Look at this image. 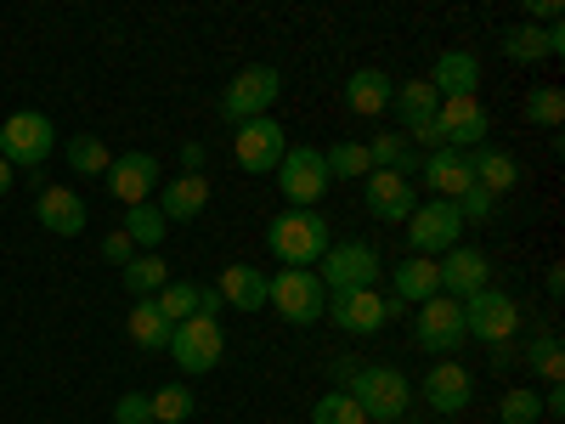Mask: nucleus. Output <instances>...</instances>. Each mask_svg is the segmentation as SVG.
<instances>
[{
    "instance_id": "nucleus-26",
    "label": "nucleus",
    "mask_w": 565,
    "mask_h": 424,
    "mask_svg": "<svg viewBox=\"0 0 565 424\" xmlns=\"http://www.w3.org/2000/svg\"><path fill=\"white\" fill-rule=\"evenodd\" d=\"M436 295H441L436 261H424V255L396 261V300H402V306H424V300H436Z\"/></svg>"
},
{
    "instance_id": "nucleus-14",
    "label": "nucleus",
    "mask_w": 565,
    "mask_h": 424,
    "mask_svg": "<svg viewBox=\"0 0 565 424\" xmlns=\"http://www.w3.org/2000/svg\"><path fill=\"white\" fill-rule=\"evenodd\" d=\"M436 125H441V141H447V148H458V153L487 148V136H492V119H487L481 97H441Z\"/></svg>"
},
{
    "instance_id": "nucleus-30",
    "label": "nucleus",
    "mask_w": 565,
    "mask_h": 424,
    "mask_svg": "<svg viewBox=\"0 0 565 424\" xmlns=\"http://www.w3.org/2000/svg\"><path fill=\"white\" fill-rule=\"evenodd\" d=\"M119 272H125V289H130L136 300H153L164 283H170V266H164L159 255H136V261L119 266Z\"/></svg>"
},
{
    "instance_id": "nucleus-1",
    "label": "nucleus",
    "mask_w": 565,
    "mask_h": 424,
    "mask_svg": "<svg viewBox=\"0 0 565 424\" xmlns=\"http://www.w3.org/2000/svg\"><path fill=\"white\" fill-rule=\"evenodd\" d=\"M328 244H334V232H328V221L317 210H282L266 221V250L282 266H317L328 255Z\"/></svg>"
},
{
    "instance_id": "nucleus-36",
    "label": "nucleus",
    "mask_w": 565,
    "mask_h": 424,
    "mask_svg": "<svg viewBox=\"0 0 565 424\" xmlns=\"http://www.w3.org/2000/svg\"><path fill=\"white\" fill-rule=\"evenodd\" d=\"M153 306L164 311V322H186V317H199V283H164V289L153 295Z\"/></svg>"
},
{
    "instance_id": "nucleus-12",
    "label": "nucleus",
    "mask_w": 565,
    "mask_h": 424,
    "mask_svg": "<svg viewBox=\"0 0 565 424\" xmlns=\"http://www.w3.org/2000/svg\"><path fill=\"white\" fill-rule=\"evenodd\" d=\"M170 357L181 362V373H210L221 357H226V335H221V322L210 317H186L170 328Z\"/></svg>"
},
{
    "instance_id": "nucleus-8",
    "label": "nucleus",
    "mask_w": 565,
    "mask_h": 424,
    "mask_svg": "<svg viewBox=\"0 0 565 424\" xmlns=\"http://www.w3.org/2000/svg\"><path fill=\"white\" fill-rule=\"evenodd\" d=\"M277 187H282V199H289V210H317V199L328 193V165H322V148H311V141H289V153H282L277 165Z\"/></svg>"
},
{
    "instance_id": "nucleus-50",
    "label": "nucleus",
    "mask_w": 565,
    "mask_h": 424,
    "mask_svg": "<svg viewBox=\"0 0 565 424\" xmlns=\"http://www.w3.org/2000/svg\"><path fill=\"white\" fill-rule=\"evenodd\" d=\"M441 424H452V418H441Z\"/></svg>"
},
{
    "instance_id": "nucleus-10",
    "label": "nucleus",
    "mask_w": 565,
    "mask_h": 424,
    "mask_svg": "<svg viewBox=\"0 0 565 424\" xmlns=\"http://www.w3.org/2000/svg\"><path fill=\"white\" fill-rule=\"evenodd\" d=\"M514 328H521V306H514V295L492 289V283H487L481 295L463 300V335H469V340H481V346H509Z\"/></svg>"
},
{
    "instance_id": "nucleus-21",
    "label": "nucleus",
    "mask_w": 565,
    "mask_h": 424,
    "mask_svg": "<svg viewBox=\"0 0 565 424\" xmlns=\"http://www.w3.org/2000/svg\"><path fill=\"white\" fill-rule=\"evenodd\" d=\"M34 221L45 232H57V239H79L85 232V199L74 193V187H45V193L34 199Z\"/></svg>"
},
{
    "instance_id": "nucleus-15",
    "label": "nucleus",
    "mask_w": 565,
    "mask_h": 424,
    "mask_svg": "<svg viewBox=\"0 0 565 424\" xmlns=\"http://www.w3.org/2000/svg\"><path fill=\"white\" fill-rule=\"evenodd\" d=\"M436 272H441V295H452V300H469V295H481L487 283H492L487 250H469V244L447 250V255L436 261Z\"/></svg>"
},
{
    "instance_id": "nucleus-22",
    "label": "nucleus",
    "mask_w": 565,
    "mask_h": 424,
    "mask_svg": "<svg viewBox=\"0 0 565 424\" xmlns=\"http://www.w3.org/2000/svg\"><path fill=\"white\" fill-rule=\"evenodd\" d=\"M391 97H396V80H391L385 68H356V74L345 80V108H351L356 119H380V114L391 108Z\"/></svg>"
},
{
    "instance_id": "nucleus-48",
    "label": "nucleus",
    "mask_w": 565,
    "mask_h": 424,
    "mask_svg": "<svg viewBox=\"0 0 565 424\" xmlns=\"http://www.w3.org/2000/svg\"><path fill=\"white\" fill-rule=\"evenodd\" d=\"M548 295H554V300L565 295V266H548Z\"/></svg>"
},
{
    "instance_id": "nucleus-37",
    "label": "nucleus",
    "mask_w": 565,
    "mask_h": 424,
    "mask_svg": "<svg viewBox=\"0 0 565 424\" xmlns=\"http://www.w3.org/2000/svg\"><path fill=\"white\" fill-rule=\"evenodd\" d=\"M148 402H153V424H186V418H193V407H199L186 385H164Z\"/></svg>"
},
{
    "instance_id": "nucleus-11",
    "label": "nucleus",
    "mask_w": 565,
    "mask_h": 424,
    "mask_svg": "<svg viewBox=\"0 0 565 424\" xmlns=\"http://www.w3.org/2000/svg\"><path fill=\"white\" fill-rule=\"evenodd\" d=\"M413 340L430 351V357H452L469 335H463V300L452 295H436V300H424L418 317H413Z\"/></svg>"
},
{
    "instance_id": "nucleus-35",
    "label": "nucleus",
    "mask_w": 565,
    "mask_h": 424,
    "mask_svg": "<svg viewBox=\"0 0 565 424\" xmlns=\"http://www.w3.org/2000/svg\"><path fill=\"white\" fill-rule=\"evenodd\" d=\"M532 125H543V130H559V119H565V91L559 85H537V91H526V108H521Z\"/></svg>"
},
{
    "instance_id": "nucleus-25",
    "label": "nucleus",
    "mask_w": 565,
    "mask_h": 424,
    "mask_svg": "<svg viewBox=\"0 0 565 424\" xmlns=\"http://www.w3.org/2000/svg\"><path fill=\"white\" fill-rule=\"evenodd\" d=\"M469 170H476V187H487L492 199H503V193H514V187H521V165H514L503 148H476L469 153Z\"/></svg>"
},
{
    "instance_id": "nucleus-46",
    "label": "nucleus",
    "mask_w": 565,
    "mask_h": 424,
    "mask_svg": "<svg viewBox=\"0 0 565 424\" xmlns=\"http://www.w3.org/2000/svg\"><path fill=\"white\" fill-rule=\"evenodd\" d=\"M543 413H548V418H559V413H565V385H548V396H543Z\"/></svg>"
},
{
    "instance_id": "nucleus-41",
    "label": "nucleus",
    "mask_w": 565,
    "mask_h": 424,
    "mask_svg": "<svg viewBox=\"0 0 565 424\" xmlns=\"http://www.w3.org/2000/svg\"><path fill=\"white\" fill-rule=\"evenodd\" d=\"M492 210H498V199L487 193V187H469V193L458 199V215H463V226H469V221H487Z\"/></svg>"
},
{
    "instance_id": "nucleus-4",
    "label": "nucleus",
    "mask_w": 565,
    "mask_h": 424,
    "mask_svg": "<svg viewBox=\"0 0 565 424\" xmlns=\"http://www.w3.org/2000/svg\"><path fill=\"white\" fill-rule=\"evenodd\" d=\"M266 306H277L282 322L311 328V322H322L328 289H322V277L311 266H282L277 277H266Z\"/></svg>"
},
{
    "instance_id": "nucleus-24",
    "label": "nucleus",
    "mask_w": 565,
    "mask_h": 424,
    "mask_svg": "<svg viewBox=\"0 0 565 424\" xmlns=\"http://www.w3.org/2000/svg\"><path fill=\"white\" fill-rule=\"evenodd\" d=\"M159 210H164V221H193V215H204V210H210V176H175V181H164Z\"/></svg>"
},
{
    "instance_id": "nucleus-43",
    "label": "nucleus",
    "mask_w": 565,
    "mask_h": 424,
    "mask_svg": "<svg viewBox=\"0 0 565 424\" xmlns=\"http://www.w3.org/2000/svg\"><path fill=\"white\" fill-rule=\"evenodd\" d=\"M526 23H559V0H526Z\"/></svg>"
},
{
    "instance_id": "nucleus-45",
    "label": "nucleus",
    "mask_w": 565,
    "mask_h": 424,
    "mask_svg": "<svg viewBox=\"0 0 565 424\" xmlns=\"http://www.w3.org/2000/svg\"><path fill=\"white\" fill-rule=\"evenodd\" d=\"M351 380H356V362L340 357V362H334V391H351Z\"/></svg>"
},
{
    "instance_id": "nucleus-5",
    "label": "nucleus",
    "mask_w": 565,
    "mask_h": 424,
    "mask_svg": "<svg viewBox=\"0 0 565 424\" xmlns=\"http://www.w3.org/2000/svg\"><path fill=\"white\" fill-rule=\"evenodd\" d=\"M322 317L334 322L340 335L367 340V335H380L391 317H402V300L396 295H380V289H351V295H328Z\"/></svg>"
},
{
    "instance_id": "nucleus-13",
    "label": "nucleus",
    "mask_w": 565,
    "mask_h": 424,
    "mask_svg": "<svg viewBox=\"0 0 565 424\" xmlns=\"http://www.w3.org/2000/svg\"><path fill=\"white\" fill-rule=\"evenodd\" d=\"M232 153H238V165H244L249 176H277L282 153H289V136H282V125L266 114V119L238 125V136H232Z\"/></svg>"
},
{
    "instance_id": "nucleus-39",
    "label": "nucleus",
    "mask_w": 565,
    "mask_h": 424,
    "mask_svg": "<svg viewBox=\"0 0 565 424\" xmlns=\"http://www.w3.org/2000/svg\"><path fill=\"white\" fill-rule=\"evenodd\" d=\"M311 424H367V418H362V407H356L345 391H328V396L311 407Z\"/></svg>"
},
{
    "instance_id": "nucleus-2",
    "label": "nucleus",
    "mask_w": 565,
    "mask_h": 424,
    "mask_svg": "<svg viewBox=\"0 0 565 424\" xmlns=\"http://www.w3.org/2000/svg\"><path fill=\"white\" fill-rule=\"evenodd\" d=\"M345 396L362 407V418H367V424H396V418L413 407V385L402 380V368H385V362L356 368V380H351V391H345Z\"/></svg>"
},
{
    "instance_id": "nucleus-16",
    "label": "nucleus",
    "mask_w": 565,
    "mask_h": 424,
    "mask_svg": "<svg viewBox=\"0 0 565 424\" xmlns=\"http://www.w3.org/2000/svg\"><path fill=\"white\" fill-rule=\"evenodd\" d=\"M362 199H367V215H373V221H391V226H402V221L418 210V199H413V181H402L396 170H367V181H362Z\"/></svg>"
},
{
    "instance_id": "nucleus-17",
    "label": "nucleus",
    "mask_w": 565,
    "mask_h": 424,
    "mask_svg": "<svg viewBox=\"0 0 565 424\" xmlns=\"http://www.w3.org/2000/svg\"><path fill=\"white\" fill-rule=\"evenodd\" d=\"M469 396H476V380H469V368L441 357L430 373H424V407H436L441 418H452L458 407H469Z\"/></svg>"
},
{
    "instance_id": "nucleus-29",
    "label": "nucleus",
    "mask_w": 565,
    "mask_h": 424,
    "mask_svg": "<svg viewBox=\"0 0 565 424\" xmlns=\"http://www.w3.org/2000/svg\"><path fill=\"white\" fill-rule=\"evenodd\" d=\"M119 232H125V239H130L136 250H159V244H164V232H170V221H164V210H159V204H130Z\"/></svg>"
},
{
    "instance_id": "nucleus-42",
    "label": "nucleus",
    "mask_w": 565,
    "mask_h": 424,
    "mask_svg": "<svg viewBox=\"0 0 565 424\" xmlns=\"http://www.w3.org/2000/svg\"><path fill=\"white\" fill-rule=\"evenodd\" d=\"M103 261L108 266H130L136 261V244L125 239V232H108V239H103Z\"/></svg>"
},
{
    "instance_id": "nucleus-3",
    "label": "nucleus",
    "mask_w": 565,
    "mask_h": 424,
    "mask_svg": "<svg viewBox=\"0 0 565 424\" xmlns=\"http://www.w3.org/2000/svg\"><path fill=\"white\" fill-rule=\"evenodd\" d=\"M277 97H282V74H277L271 63H249V68L232 74V85L221 91L215 114H221L226 125H249V119H266V108H271Z\"/></svg>"
},
{
    "instance_id": "nucleus-19",
    "label": "nucleus",
    "mask_w": 565,
    "mask_h": 424,
    "mask_svg": "<svg viewBox=\"0 0 565 424\" xmlns=\"http://www.w3.org/2000/svg\"><path fill=\"white\" fill-rule=\"evenodd\" d=\"M424 85L436 91V97H476L481 91V57L476 52H441L436 63H430V74H424Z\"/></svg>"
},
{
    "instance_id": "nucleus-49",
    "label": "nucleus",
    "mask_w": 565,
    "mask_h": 424,
    "mask_svg": "<svg viewBox=\"0 0 565 424\" xmlns=\"http://www.w3.org/2000/svg\"><path fill=\"white\" fill-rule=\"evenodd\" d=\"M12 176H18V170H12L7 159H0V199H7V193H12Z\"/></svg>"
},
{
    "instance_id": "nucleus-18",
    "label": "nucleus",
    "mask_w": 565,
    "mask_h": 424,
    "mask_svg": "<svg viewBox=\"0 0 565 424\" xmlns=\"http://www.w3.org/2000/svg\"><path fill=\"white\" fill-rule=\"evenodd\" d=\"M108 193L130 210V204H148V193L159 187V159L153 153H125V159H114L108 165Z\"/></svg>"
},
{
    "instance_id": "nucleus-6",
    "label": "nucleus",
    "mask_w": 565,
    "mask_h": 424,
    "mask_svg": "<svg viewBox=\"0 0 565 424\" xmlns=\"http://www.w3.org/2000/svg\"><path fill=\"white\" fill-rule=\"evenodd\" d=\"M311 272L322 277L328 295H351V289H373L385 266H380V250H373V244L351 239V244H328V255H322Z\"/></svg>"
},
{
    "instance_id": "nucleus-28",
    "label": "nucleus",
    "mask_w": 565,
    "mask_h": 424,
    "mask_svg": "<svg viewBox=\"0 0 565 424\" xmlns=\"http://www.w3.org/2000/svg\"><path fill=\"white\" fill-rule=\"evenodd\" d=\"M391 108H396V119H402V130H418V125H430L436 119V108H441V97L424 80H402L396 85V97H391Z\"/></svg>"
},
{
    "instance_id": "nucleus-47",
    "label": "nucleus",
    "mask_w": 565,
    "mask_h": 424,
    "mask_svg": "<svg viewBox=\"0 0 565 424\" xmlns=\"http://www.w3.org/2000/svg\"><path fill=\"white\" fill-rule=\"evenodd\" d=\"M487 351H492V368H514V362H521L509 346H487Z\"/></svg>"
},
{
    "instance_id": "nucleus-44",
    "label": "nucleus",
    "mask_w": 565,
    "mask_h": 424,
    "mask_svg": "<svg viewBox=\"0 0 565 424\" xmlns=\"http://www.w3.org/2000/svg\"><path fill=\"white\" fill-rule=\"evenodd\" d=\"M221 289H204V283H199V317H210V322H221Z\"/></svg>"
},
{
    "instance_id": "nucleus-32",
    "label": "nucleus",
    "mask_w": 565,
    "mask_h": 424,
    "mask_svg": "<svg viewBox=\"0 0 565 424\" xmlns=\"http://www.w3.org/2000/svg\"><path fill=\"white\" fill-rule=\"evenodd\" d=\"M322 165H328V181H367V148L362 141H334V148L322 153Z\"/></svg>"
},
{
    "instance_id": "nucleus-9",
    "label": "nucleus",
    "mask_w": 565,
    "mask_h": 424,
    "mask_svg": "<svg viewBox=\"0 0 565 424\" xmlns=\"http://www.w3.org/2000/svg\"><path fill=\"white\" fill-rule=\"evenodd\" d=\"M407 244H413V255H424V261H441L447 250H458V244H463V215H458V204H447V199L418 204V210L407 215Z\"/></svg>"
},
{
    "instance_id": "nucleus-23",
    "label": "nucleus",
    "mask_w": 565,
    "mask_h": 424,
    "mask_svg": "<svg viewBox=\"0 0 565 424\" xmlns=\"http://www.w3.org/2000/svg\"><path fill=\"white\" fill-rule=\"evenodd\" d=\"M221 300L226 306H238V311H260L266 306V272L260 266H249V261H232L226 272H221Z\"/></svg>"
},
{
    "instance_id": "nucleus-31",
    "label": "nucleus",
    "mask_w": 565,
    "mask_h": 424,
    "mask_svg": "<svg viewBox=\"0 0 565 424\" xmlns=\"http://www.w3.org/2000/svg\"><path fill=\"white\" fill-rule=\"evenodd\" d=\"M63 159L74 165V176H108V165H114V153H108L103 136H68Z\"/></svg>"
},
{
    "instance_id": "nucleus-40",
    "label": "nucleus",
    "mask_w": 565,
    "mask_h": 424,
    "mask_svg": "<svg viewBox=\"0 0 565 424\" xmlns=\"http://www.w3.org/2000/svg\"><path fill=\"white\" fill-rule=\"evenodd\" d=\"M114 424H153V402L141 396V391H125L114 402Z\"/></svg>"
},
{
    "instance_id": "nucleus-51",
    "label": "nucleus",
    "mask_w": 565,
    "mask_h": 424,
    "mask_svg": "<svg viewBox=\"0 0 565 424\" xmlns=\"http://www.w3.org/2000/svg\"><path fill=\"white\" fill-rule=\"evenodd\" d=\"M413 424H418V418H413Z\"/></svg>"
},
{
    "instance_id": "nucleus-38",
    "label": "nucleus",
    "mask_w": 565,
    "mask_h": 424,
    "mask_svg": "<svg viewBox=\"0 0 565 424\" xmlns=\"http://www.w3.org/2000/svg\"><path fill=\"white\" fill-rule=\"evenodd\" d=\"M543 418V396L532 385H514L503 402H498V424H537Z\"/></svg>"
},
{
    "instance_id": "nucleus-7",
    "label": "nucleus",
    "mask_w": 565,
    "mask_h": 424,
    "mask_svg": "<svg viewBox=\"0 0 565 424\" xmlns=\"http://www.w3.org/2000/svg\"><path fill=\"white\" fill-rule=\"evenodd\" d=\"M52 153H57V130H52L45 114L23 108V114H12L7 125H0V159H7L12 170H40Z\"/></svg>"
},
{
    "instance_id": "nucleus-20",
    "label": "nucleus",
    "mask_w": 565,
    "mask_h": 424,
    "mask_svg": "<svg viewBox=\"0 0 565 424\" xmlns=\"http://www.w3.org/2000/svg\"><path fill=\"white\" fill-rule=\"evenodd\" d=\"M424 181H430V193L436 199H447V204H458L469 187H476V170H469V153H458V148H436V153H424V170H418Z\"/></svg>"
},
{
    "instance_id": "nucleus-27",
    "label": "nucleus",
    "mask_w": 565,
    "mask_h": 424,
    "mask_svg": "<svg viewBox=\"0 0 565 424\" xmlns=\"http://www.w3.org/2000/svg\"><path fill=\"white\" fill-rule=\"evenodd\" d=\"M170 328H175V322H164V311H159L153 300H136L130 317H125V335H130V346H141V351H170Z\"/></svg>"
},
{
    "instance_id": "nucleus-34",
    "label": "nucleus",
    "mask_w": 565,
    "mask_h": 424,
    "mask_svg": "<svg viewBox=\"0 0 565 424\" xmlns=\"http://www.w3.org/2000/svg\"><path fill=\"white\" fill-rule=\"evenodd\" d=\"M503 57L509 63H543L548 57V40H543V29H532V23H514V29H503Z\"/></svg>"
},
{
    "instance_id": "nucleus-33",
    "label": "nucleus",
    "mask_w": 565,
    "mask_h": 424,
    "mask_svg": "<svg viewBox=\"0 0 565 424\" xmlns=\"http://www.w3.org/2000/svg\"><path fill=\"white\" fill-rule=\"evenodd\" d=\"M521 362H532V373H543L548 385H559V380H565V351H559V335H554V328H543V335L526 346V357H521Z\"/></svg>"
}]
</instances>
